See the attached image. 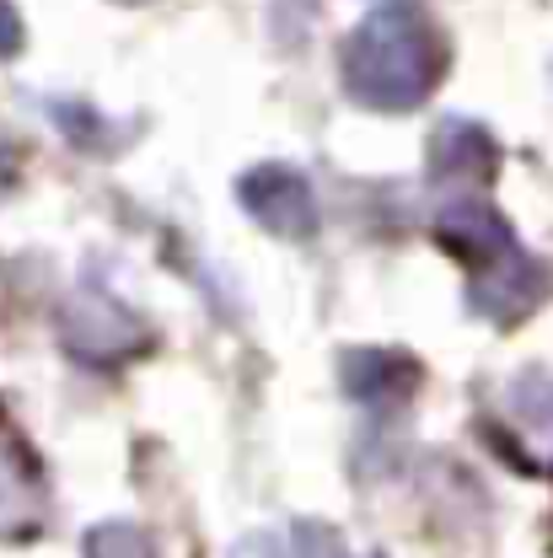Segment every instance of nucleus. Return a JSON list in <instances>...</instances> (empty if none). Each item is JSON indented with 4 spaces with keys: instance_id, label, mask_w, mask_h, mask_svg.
Listing matches in <instances>:
<instances>
[{
    "instance_id": "nucleus-5",
    "label": "nucleus",
    "mask_w": 553,
    "mask_h": 558,
    "mask_svg": "<svg viewBox=\"0 0 553 558\" xmlns=\"http://www.w3.org/2000/svg\"><path fill=\"white\" fill-rule=\"evenodd\" d=\"M549 290V275L532 253H505L500 264L489 269H473V290H468V306L489 317V323H521Z\"/></svg>"
},
{
    "instance_id": "nucleus-3",
    "label": "nucleus",
    "mask_w": 553,
    "mask_h": 558,
    "mask_svg": "<svg viewBox=\"0 0 553 558\" xmlns=\"http://www.w3.org/2000/svg\"><path fill=\"white\" fill-rule=\"evenodd\" d=\"M65 344L75 349L81 360L108 365V360H124L130 349L145 344V328H140V317H130L113 295L81 290L65 312Z\"/></svg>"
},
{
    "instance_id": "nucleus-7",
    "label": "nucleus",
    "mask_w": 553,
    "mask_h": 558,
    "mask_svg": "<svg viewBox=\"0 0 553 558\" xmlns=\"http://www.w3.org/2000/svg\"><path fill=\"white\" fill-rule=\"evenodd\" d=\"M494 161H500V150H494L489 130H479L473 119H446L430 140V178H441V183H484L494 178Z\"/></svg>"
},
{
    "instance_id": "nucleus-9",
    "label": "nucleus",
    "mask_w": 553,
    "mask_h": 558,
    "mask_svg": "<svg viewBox=\"0 0 553 558\" xmlns=\"http://www.w3.org/2000/svg\"><path fill=\"white\" fill-rule=\"evenodd\" d=\"M86 558H156V543L130 521H103L86 532Z\"/></svg>"
},
{
    "instance_id": "nucleus-10",
    "label": "nucleus",
    "mask_w": 553,
    "mask_h": 558,
    "mask_svg": "<svg viewBox=\"0 0 553 558\" xmlns=\"http://www.w3.org/2000/svg\"><path fill=\"white\" fill-rule=\"evenodd\" d=\"M290 558H349V554L339 548V537H334L323 521H301V526H296V548H290Z\"/></svg>"
},
{
    "instance_id": "nucleus-8",
    "label": "nucleus",
    "mask_w": 553,
    "mask_h": 558,
    "mask_svg": "<svg viewBox=\"0 0 553 558\" xmlns=\"http://www.w3.org/2000/svg\"><path fill=\"white\" fill-rule=\"evenodd\" d=\"M414 387V365L404 354H382V349H360L345 360V392L349 398H393V392H409Z\"/></svg>"
},
{
    "instance_id": "nucleus-1",
    "label": "nucleus",
    "mask_w": 553,
    "mask_h": 558,
    "mask_svg": "<svg viewBox=\"0 0 553 558\" xmlns=\"http://www.w3.org/2000/svg\"><path fill=\"white\" fill-rule=\"evenodd\" d=\"M441 75V38L414 0L376 5L345 44V86L354 102L404 113L430 97Z\"/></svg>"
},
{
    "instance_id": "nucleus-12",
    "label": "nucleus",
    "mask_w": 553,
    "mask_h": 558,
    "mask_svg": "<svg viewBox=\"0 0 553 558\" xmlns=\"http://www.w3.org/2000/svg\"><path fill=\"white\" fill-rule=\"evenodd\" d=\"M231 558H279V543L269 537V532H264V537H248V543H242V548H237Z\"/></svg>"
},
{
    "instance_id": "nucleus-2",
    "label": "nucleus",
    "mask_w": 553,
    "mask_h": 558,
    "mask_svg": "<svg viewBox=\"0 0 553 558\" xmlns=\"http://www.w3.org/2000/svg\"><path fill=\"white\" fill-rule=\"evenodd\" d=\"M237 194H242L248 215H253L264 231L285 236V242H306V236L317 231V194H312V183H306L296 167L264 161V167H253V172L237 183Z\"/></svg>"
},
{
    "instance_id": "nucleus-6",
    "label": "nucleus",
    "mask_w": 553,
    "mask_h": 558,
    "mask_svg": "<svg viewBox=\"0 0 553 558\" xmlns=\"http://www.w3.org/2000/svg\"><path fill=\"white\" fill-rule=\"evenodd\" d=\"M435 236H441L462 264H473V269H489V264H500L505 253L521 247V242L510 236L505 215L489 205V199H452V205H441L435 209Z\"/></svg>"
},
{
    "instance_id": "nucleus-11",
    "label": "nucleus",
    "mask_w": 553,
    "mask_h": 558,
    "mask_svg": "<svg viewBox=\"0 0 553 558\" xmlns=\"http://www.w3.org/2000/svg\"><path fill=\"white\" fill-rule=\"evenodd\" d=\"M16 49H22V16L0 0V60H5V54H16Z\"/></svg>"
},
{
    "instance_id": "nucleus-4",
    "label": "nucleus",
    "mask_w": 553,
    "mask_h": 558,
    "mask_svg": "<svg viewBox=\"0 0 553 558\" xmlns=\"http://www.w3.org/2000/svg\"><path fill=\"white\" fill-rule=\"evenodd\" d=\"M44 515H49V478L38 457L0 429V537L22 543L44 526Z\"/></svg>"
}]
</instances>
